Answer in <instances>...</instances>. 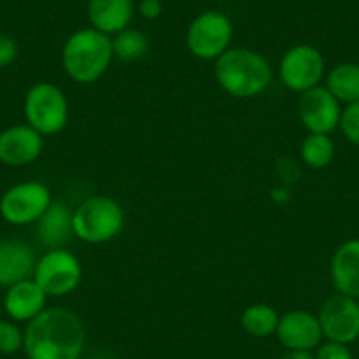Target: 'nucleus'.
<instances>
[{
	"label": "nucleus",
	"mask_w": 359,
	"mask_h": 359,
	"mask_svg": "<svg viewBox=\"0 0 359 359\" xmlns=\"http://www.w3.org/2000/svg\"><path fill=\"white\" fill-rule=\"evenodd\" d=\"M85 344L81 317L64 306H50L27 324L23 352L29 359H79Z\"/></svg>",
	"instance_id": "f257e3e1"
},
{
	"label": "nucleus",
	"mask_w": 359,
	"mask_h": 359,
	"mask_svg": "<svg viewBox=\"0 0 359 359\" xmlns=\"http://www.w3.org/2000/svg\"><path fill=\"white\" fill-rule=\"evenodd\" d=\"M213 74L220 88L236 99L257 97L273 81L271 64L248 48H229L215 60Z\"/></svg>",
	"instance_id": "f03ea898"
},
{
	"label": "nucleus",
	"mask_w": 359,
	"mask_h": 359,
	"mask_svg": "<svg viewBox=\"0 0 359 359\" xmlns=\"http://www.w3.org/2000/svg\"><path fill=\"white\" fill-rule=\"evenodd\" d=\"M111 36L86 27L72 32L62 48V67L65 74L79 85H92L99 81L111 65Z\"/></svg>",
	"instance_id": "7ed1b4c3"
},
{
	"label": "nucleus",
	"mask_w": 359,
	"mask_h": 359,
	"mask_svg": "<svg viewBox=\"0 0 359 359\" xmlns=\"http://www.w3.org/2000/svg\"><path fill=\"white\" fill-rule=\"evenodd\" d=\"M126 227L123 208L109 196L95 194L72 210V233L88 245L113 241Z\"/></svg>",
	"instance_id": "20e7f679"
},
{
	"label": "nucleus",
	"mask_w": 359,
	"mask_h": 359,
	"mask_svg": "<svg viewBox=\"0 0 359 359\" xmlns=\"http://www.w3.org/2000/svg\"><path fill=\"white\" fill-rule=\"evenodd\" d=\"M23 115L27 123L41 136H55L67 126L69 101L60 86L50 81H39L27 90Z\"/></svg>",
	"instance_id": "39448f33"
},
{
	"label": "nucleus",
	"mask_w": 359,
	"mask_h": 359,
	"mask_svg": "<svg viewBox=\"0 0 359 359\" xmlns=\"http://www.w3.org/2000/svg\"><path fill=\"white\" fill-rule=\"evenodd\" d=\"M32 278L48 298H64L81 284L83 266L67 248H50L37 259Z\"/></svg>",
	"instance_id": "423d86ee"
},
{
	"label": "nucleus",
	"mask_w": 359,
	"mask_h": 359,
	"mask_svg": "<svg viewBox=\"0 0 359 359\" xmlns=\"http://www.w3.org/2000/svg\"><path fill=\"white\" fill-rule=\"evenodd\" d=\"M233 36V22L224 13L205 11L191 22L185 43L196 58L215 62L220 55L229 50Z\"/></svg>",
	"instance_id": "0eeeda50"
},
{
	"label": "nucleus",
	"mask_w": 359,
	"mask_h": 359,
	"mask_svg": "<svg viewBox=\"0 0 359 359\" xmlns=\"http://www.w3.org/2000/svg\"><path fill=\"white\" fill-rule=\"evenodd\" d=\"M51 203L53 196L43 182H20L0 198V217L11 226H30L37 224Z\"/></svg>",
	"instance_id": "6e6552de"
},
{
	"label": "nucleus",
	"mask_w": 359,
	"mask_h": 359,
	"mask_svg": "<svg viewBox=\"0 0 359 359\" xmlns=\"http://www.w3.org/2000/svg\"><path fill=\"white\" fill-rule=\"evenodd\" d=\"M326 74L323 53L312 44H296L289 48L278 65V76L284 86L303 94L320 85Z\"/></svg>",
	"instance_id": "1a4fd4ad"
},
{
	"label": "nucleus",
	"mask_w": 359,
	"mask_h": 359,
	"mask_svg": "<svg viewBox=\"0 0 359 359\" xmlns=\"http://www.w3.org/2000/svg\"><path fill=\"white\" fill-rule=\"evenodd\" d=\"M317 317L326 340L348 345L359 338V303L355 298L337 292L323 303Z\"/></svg>",
	"instance_id": "9d476101"
},
{
	"label": "nucleus",
	"mask_w": 359,
	"mask_h": 359,
	"mask_svg": "<svg viewBox=\"0 0 359 359\" xmlns=\"http://www.w3.org/2000/svg\"><path fill=\"white\" fill-rule=\"evenodd\" d=\"M341 102L326 86L303 92L298 102V115L310 134H331L340 127Z\"/></svg>",
	"instance_id": "9b49d317"
},
{
	"label": "nucleus",
	"mask_w": 359,
	"mask_h": 359,
	"mask_svg": "<svg viewBox=\"0 0 359 359\" xmlns=\"http://www.w3.org/2000/svg\"><path fill=\"white\" fill-rule=\"evenodd\" d=\"M41 136L29 123H16L0 133V162L9 168H23L41 157L44 148Z\"/></svg>",
	"instance_id": "f8f14e48"
},
{
	"label": "nucleus",
	"mask_w": 359,
	"mask_h": 359,
	"mask_svg": "<svg viewBox=\"0 0 359 359\" xmlns=\"http://www.w3.org/2000/svg\"><path fill=\"white\" fill-rule=\"evenodd\" d=\"M275 334L287 351L312 352L324 338L319 317L306 310H291L280 316Z\"/></svg>",
	"instance_id": "ddd939ff"
},
{
	"label": "nucleus",
	"mask_w": 359,
	"mask_h": 359,
	"mask_svg": "<svg viewBox=\"0 0 359 359\" xmlns=\"http://www.w3.org/2000/svg\"><path fill=\"white\" fill-rule=\"evenodd\" d=\"M36 252L27 241L16 238L0 240V287H11L34 277Z\"/></svg>",
	"instance_id": "4468645a"
},
{
	"label": "nucleus",
	"mask_w": 359,
	"mask_h": 359,
	"mask_svg": "<svg viewBox=\"0 0 359 359\" xmlns=\"http://www.w3.org/2000/svg\"><path fill=\"white\" fill-rule=\"evenodd\" d=\"M48 294L34 278L18 282L6 289L2 299V310L15 323H27L36 319L43 310H46Z\"/></svg>",
	"instance_id": "2eb2a0df"
},
{
	"label": "nucleus",
	"mask_w": 359,
	"mask_h": 359,
	"mask_svg": "<svg viewBox=\"0 0 359 359\" xmlns=\"http://www.w3.org/2000/svg\"><path fill=\"white\" fill-rule=\"evenodd\" d=\"M330 275L340 294L359 299V240L345 241L334 250Z\"/></svg>",
	"instance_id": "dca6fc26"
},
{
	"label": "nucleus",
	"mask_w": 359,
	"mask_h": 359,
	"mask_svg": "<svg viewBox=\"0 0 359 359\" xmlns=\"http://www.w3.org/2000/svg\"><path fill=\"white\" fill-rule=\"evenodd\" d=\"M86 15L90 27L115 36L129 29L134 18V0H88Z\"/></svg>",
	"instance_id": "f3484780"
},
{
	"label": "nucleus",
	"mask_w": 359,
	"mask_h": 359,
	"mask_svg": "<svg viewBox=\"0 0 359 359\" xmlns=\"http://www.w3.org/2000/svg\"><path fill=\"white\" fill-rule=\"evenodd\" d=\"M37 240L48 248H64L74 236L72 212L62 201H53L43 217L37 220Z\"/></svg>",
	"instance_id": "a211bd4d"
},
{
	"label": "nucleus",
	"mask_w": 359,
	"mask_h": 359,
	"mask_svg": "<svg viewBox=\"0 0 359 359\" xmlns=\"http://www.w3.org/2000/svg\"><path fill=\"white\" fill-rule=\"evenodd\" d=\"M326 88L345 104L359 102V64L345 62L327 72Z\"/></svg>",
	"instance_id": "6ab92c4d"
},
{
	"label": "nucleus",
	"mask_w": 359,
	"mask_h": 359,
	"mask_svg": "<svg viewBox=\"0 0 359 359\" xmlns=\"http://www.w3.org/2000/svg\"><path fill=\"white\" fill-rule=\"evenodd\" d=\"M278 316L273 306L264 305V303H255V305L247 306L241 313L240 324L247 334L254 338H269L277 333Z\"/></svg>",
	"instance_id": "aec40b11"
},
{
	"label": "nucleus",
	"mask_w": 359,
	"mask_h": 359,
	"mask_svg": "<svg viewBox=\"0 0 359 359\" xmlns=\"http://www.w3.org/2000/svg\"><path fill=\"white\" fill-rule=\"evenodd\" d=\"M113 55L122 62H136L147 57L150 50V39L144 32L137 29H126L115 34L111 39Z\"/></svg>",
	"instance_id": "412c9836"
},
{
	"label": "nucleus",
	"mask_w": 359,
	"mask_h": 359,
	"mask_svg": "<svg viewBox=\"0 0 359 359\" xmlns=\"http://www.w3.org/2000/svg\"><path fill=\"white\" fill-rule=\"evenodd\" d=\"M302 161L312 169H324L333 162L334 143L330 134H309L299 147Z\"/></svg>",
	"instance_id": "4be33fe9"
},
{
	"label": "nucleus",
	"mask_w": 359,
	"mask_h": 359,
	"mask_svg": "<svg viewBox=\"0 0 359 359\" xmlns=\"http://www.w3.org/2000/svg\"><path fill=\"white\" fill-rule=\"evenodd\" d=\"M25 331L15 320L0 319V354L13 355L23 351Z\"/></svg>",
	"instance_id": "5701e85b"
},
{
	"label": "nucleus",
	"mask_w": 359,
	"mask_h": 359,
	"mask_svg": "<svg viewBox=\"0 0 359 359\" xmlns=\"http://www.w3.org/2000/svg\"><path fill=\"white\" fill-rule=\"evenodd\" d=\"M340 129L345 140L359 147V102H352V104H347V108L341 109Z\"/></svg>",
	"instance_id": "b1692460"
},
{
	"label": "nucleus",
	"mask_w": 359,
	"mask_h": 359,
	"mask_svg": "<svg viewBox=\"0 0 359 359\" xmlns=\"http://www.w3.org/2000/svg\"><path fill=\"white\" fill-rule=\"evenodd\" d=\"M316 359H354L351 348L345 344H337V341H330L320 344L317 347V352L313 354Z\"/></svg>",
	"instance_id": "393cba45"
},
{
	"label": "nucleus",
	"mask_w": 359,
	"mask_h": 359,
	"mask_svg": "<svg viewBox=\"0 0 359 359\" xmlns=\"http://www.w3.org/2000/svg\"><path fill=\"white\" fill-rule=\"evenodd\" d=\"M18 58V43L8 34L0 32V69L9 67Z\"/></svg>",
	"instance_id": "a878e982"
},
{
	"label": "nucleus",
	"mask_w": 359,
	"mask_h": 359,
	"mask_svg": "<svg viewBox=\"0 0 359 359\" xmlns=\"http://www.w3.org/2000/svg\"><path fill=\"white\" fill-rule=\"evenodd\" d=\"M140 15L144 20H157L162 15V0H141L140 2Z\"/></svg>",
	"instance_id": "bb28decb"
},
{
	"label": "nucleus",
	"mask_w": 359,
	"mask_h": 359,
	"mask_svg": "<svg viewBox=\"0 0 359 359\" xmlns=\"http://www.w3.org/2000/svg\"><path fill=\"white\" fill-rule=\"evenodd\" d=\"M280 359H316L309 351H287Z\"/></svg>",
	"instance_id": "cd10ccee"
},
{
	"label": "nucleus",
	"mask_w": 359,
	"mask_h": 359,
	"mask_svg": "<svg viewBox=\"0 0 359 359\" xmlns=\"http://www.w3.org/2000/svg\"><path fill=\"white\" fill-rule=\"evenodd\" d=\"M0 316H2V302H0Z\"/></svg>",
	"instance_id": "c85d7f7f"
},
{
	"label": "nucleus",
	"mask_w": 359,
	"mask_h": 359,
	"mask_svg": "<svg viewBox=\"0 0 359 359\" xmlns=\"http://www.w3.org/2000/svg\"><path fill=\"white\" fill-rule=\"evenodd\" d=\"M162 2H164V0H162Z\"/></svg>",
	"instance_id": "c756f323"
}]
</instances>
